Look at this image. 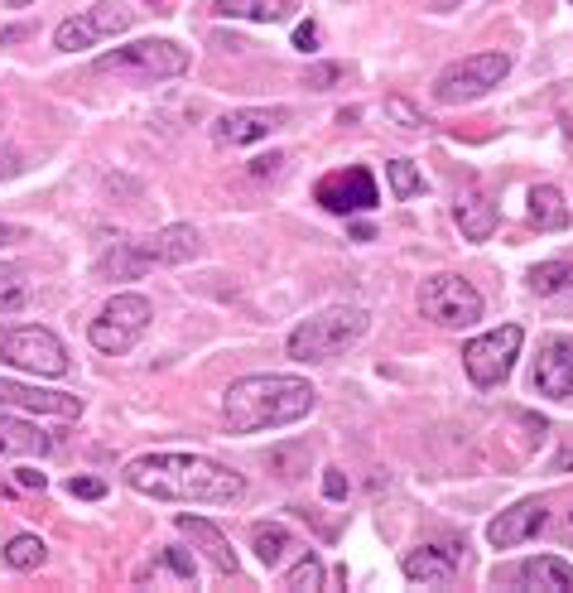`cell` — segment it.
I'll list each match as a JSON object with an SVG mask.
<instances>
[{
    "instance_id": "603a6c76",
    "label": "cell",
    "mask_w": 573,
    "mask_h": 593,
    "mask_svg": "<svg viewBox=\"0 0 573 593\" xmlns=\"http://www.w3.org/2000/svg\"><path fill=\"white\" fill-rule=\"evenodd\" d=\"M531 223L540 231H564L569 227V202L554 184H535L531 188Z\"/></svg>"
},
{
    "instance_id": "f1b7e54d",
    "label": "cell",
    "mask_w": 573,
    "mask_h": 593,
    "mask_svg": "<svg viewBox=\"0 0 573 593\" xmlns=\"http://www.w3.org/2000/svg\"><path fill=\"white\" fill-rule=\"evenodd\" d=\"M569 280H573V266H569V260H545V266L531 270V289H535V295H560Z\"/></svg>"
},
{
    "instance_id": "ac0fdd59",
    "label": "cell",
    "mask_w": 573,
    "mask_h": 593,
    "mask_svg": "<svg viewBox=\"0 0 573 593\" xmlns=\"http://www.w3.org/2000/svg\"><path fill=\"white\" fill-rule=\"evenodd\" d=\"M545 512L550 506L540 502V497H521L516 506H511V512H502L487 526V541L496 545V550H511V545H521V541H531V535L545 526Z\"/></svg>"
},
{
    "instance_id": "3957f363",
    "label": "cell",
    "mask_w": 573,
    "mask_h": 593,
    "mask_svg": "<svg viewBox=\"0 0 573 593\" xmlns=\"http://www.w3.org/2000/svg\"><path fill=\"white\" fill-rule=\"evenodd\" d=\"M372 328V314L357 309V304H333V309L308 314L299 328L289 333V357L294 362H333L343 357L352 343L366 338Z\"/></svg>"
},
{
    "instance_id": "4dcf8cb0",
    "label": "cell",
    "mask_w": 573,
    "mask_h": 593,
    "mask_svg": "<svg viewBox=\"0 0 573 593\" xmlns=\"http://www.w3.org/2000/svg\"><path fill=\"white\" fill-rule=\"evenodd\" d=\"M386 179H391V194H395V198H415L419 188H424L419 169L409 165V159H391V165H386Z\"/></svg>"
},
{
    "instance_id": "6da1fadb",
    "label": "cell",
    "mask_w": 573,
    "mask_h": 593,
    "mask_svg": "<svg viewBox=\"0 0 573 593\" xmlns=\"http://www.w3.org/2000/svg\"><path fill=\"white\" fill-rule=\"evenodd\" d=\"M126 483L145 497L188 506H231L246 497V477L208 454H145L126 463Z\"/></svg>"
},
{
    "instance_id": "d6986e66",
    "label": "cell",
    "mask_w": 573,
    "mask_h": 593,
    "mask_svg": "<svg viewBox=\"0 0 573 593\" xmlns=\"http://www.w3.org/2000/svg\"><path fill=\"white\" fill-rule=\"evenodd\" d=\"M453 217H458L467 241H487L496 231V202L482 194V188H458V202H453Z\"/></svg>"
},
{
    "instance_id": "484cf974",
    "label": "cell",
    "mask_w": 573,
    "mask_h": 593,
    "mask_svg": "<svg viewBox=\"0 0 573 593\" xmlns=\"http://www.w3.org/2000/svg\"><path fill=\"white\" fill-rule=\"evenodd\" d=\"M308 463H314V444H280L270 448V473L280 477V483H299L308 473Z\"/></svg>"
},
{
    "instance_id": "30bf717a",
    "label": "cell",
    "mask_w": 573,
    "mask_h": 593,
    "mask_svg": "<svg viewBox=\"0 0 573 593\" xmlns=\"http://www.w3.org/2000/svg\"><path fill=\"white\" fill-rule=\"evenodd\" d=\"M130 24H136V10H126L121 0H97L92 10H82V14H72V20L58 24L53 43L63 53H78V49H92V43H101V39L126 34Z\"/></svg>"
},
{
    "instance_id": "ee69618b",
    "label": "cell",
    "mask_w": 573,
    "mask_h": 593,
    "mask_svg": "<svg viewBox=\"0 0 573 593\" xmlns=\"http://www.w3.org/2000/svg\"><path fill=\"white\" fill-rule=\"evenodd\" d=\"M453 6H463V0H438V10H453Z\"/></svg>"
},
{
    "instance_id": "44dd1931",
    "label": "cell",
    "mask_w": 573,
    "mask_h": 593,
    "mask_svg": "<svg viewBox=\"0 0 573 593\" xmlns=\"http://www.w3.org/2000/svg\"><path fill=\"white\" fill-rule=\"evenodd\" d=\"M179 531L188 535L194 545H202V555H208L223 574H237V555H231V545H227V535L213 526V521H202V516H179Z\"/></svg>"
},
{
    "instance_id": "7a4b0ae2",
    "label": "cell",
    "mask_w": 573,
    "mask_h": 593,
    "mask_svg": "<svg viewBox=\"0 0 573 593\" xmlns=\"http://www.w3.org/2000/svg\"><path fill=\"white\" fill-rule=\"evenodd\" d=\"M318 405V391L304 376H285V372H260V376H241L227 386L223 396V419L231 434H260V429H280L304 419Z\"/></svg>"
},
{
    "instance_id": "836d02e7",
    "label": "cell",
    "mask_w": 573,
    "mask_h": 593,
    "mask_svg": "<svg viewBox=\"0 0 573 593\" xmlns=\"http://www.w3.org/2000/svg\"><path fill=\"white\" fill-rule=\"evenodd\" d=\"M72 497H87V502H97V497H107V483H97V477H72L68 483Z\"/></svg>"
},
{
    "instance_id": "4fadbf2b",
    "label": "cell",
    "mask_w": 573,
    "mask_h": 593,
    "mask_svg": "<svg viewBox=\"0 0 573 593\" xmlns=\"http://www.w3.org/2000/svg\"><path fill=\"white\" fill-rule=\"evenodd\" d=\"M492 584H511V589H550V593H573V564L560 555H535L521 564H502L492 574Z\"/></svg>"
},
{
    "instance_id": "7c38bea8",
    "label": "cell",
    "mask_w": 573,
    "mask_h": 593,
    "mask_svg": "<svg viewBox=\"0 0 573 593\" xmlns=\"http://www.w3.org/2000/svg\"><path fill=\"white\" fill-rule=\"evenodd\" d=\"M318 202L328 213H362V208H376L381 194H376V179H372V169H362V165H352V169H337L328 174V179L318 184Z\"/></svg>"
},
{
    "instance_id": "8fae6325",
    "label": "cell",
    "mask_w": 573,
    "mask_h": 593,
    "mask_svg": "<svg viewBox=\"0 0 573 593\" xmlns=\"http://www.w3.org/2000/svg\"><path fill=\"white\" fill-rule=\"evenodd\" d=\"M289 121V107H241V111H227L213 121V140L217 145H256V140H270L275 130Z\"/></svg>"
},
{
    "instance_id": "4316f807",
    "label": "cell",
    "mask_w": 573,
    "mask_h": 593,
    "mask_svg": "<svg viewBox=\"0 0 573 593\" xmlns=\"http://www.w3.org/2000/svg\"><path fill=\"white\" fill-rule=\"evenodd\" d=\"M49 560V545L39 541V535H14L6 545V564L10 570H39V564Z\"/></svg>"
},
{
    "instance_id": "52a82bcc",
    "label": "cell",
    "mask_w": 573,
    "mask_h": 593,
    "mask_svg": "<svg viewBox=\"0 0 573 593\" xmlns=\"http://www.w3.org/2000/svg\"><path fill=\"white\" fill-rule=\"evenodd\" d=\"M419 309H424V318H434L438 328H473L482 318V295L473 289V280L438 270L419 285Z\"/></svg>"
},
{
    "instance_id": "cb8c5ba5",
    "label": "cell",
    "mask_w": 573,
    "mask_h": 593,
    "mask_svg": "<svg viewBox=\"0 0 573 593\" xmlns=\"http://www.w3.org/2000/svg\"><path fill=\"white\" fill-rule=\"evenodd\" d=\"M145 270L150 266H145L136 241H116L107 256H97V280H136V275H145Z\"/></svg>"
},
{
    "instance_id": "83f0119b",
    "label": "cell",
    "mask_w": 573,
    "mask_h": 593,
    "mask_svg": "<svg viewBox=\"0 0 573 593\" xmlns=\"http://www.w3.org/2000/svg\"><path fill=\"white\" fill-rule=\"evenodd\" d=\"M280 589H294V593H308V589H323V564H318V555H299L285 570V579H280Z\"/></svg>"
},
{
    "instance_id": "8992f818",
    "label": "cell",
    "mask_w": 573,
    "mask_h": 593,
    "mask_svg": "<svg viewBox=\"0 0 573 593\" xmlns=\"http://www.w3.org/2000/svg\"><path fill=\"white\" fill-rule=\"evenodd\" d=\"M506 72H511V53H502V49L458 58V63H448V68L434 78V97L444 101V107H463V101H477L482 92L502 87Z\"/></svg>"
},
{
    "instance_id": "60d3db41",
    "label": "cell",
    "mask_w": 573,
    "mask_h": 593,
    "mask_svg": "<svg viewBox=\"0 0 573 593\" xmlns=\"http://www.w3.org/2000/svg\"><path fill=\"white\" fill-rule=\"evenodd\" d=\"M20 487H29V492H43V487H49V477H43V473H34V468H20Z\"/></svg>"
},
{
    "instance_id": "f6af8a7d",
    "label": "cell",
    "mask_w": 573,
    "mask_h": 593,
    "mask_svg": "<svg viewBox=\"0 0 573 593\" xmlns=\"http://www.w3.org/2000/svg\"><path fill=\"white\" fill-rule=\"evenodd\" d=\"M569 526H573V516H569Z\"/></svg>"
},
{
    "instance_id": "9a60e30c",
    "label": "cell",
    "mask_w": 573,
    "mask_h": 593,
    "mask_svg": "<svg viewBox=\"0 0 573 593\" xmlns=\"http://www.w3.org/2000/svg\"><path fill=\"white\" fill-rule=\"evenodd\" d=\"M535 391L550 401H573V338H545L535 357Z\"/></svg>"
},
{
    "instance_id": "d6a6232c",
    "label": "cell",
    "mask_w": 573,
    "mask_h": 593,
    "mask_svg": "<svg viewBox=\"0 0 573 593\" xmlns=\"http://www.w3.org/2000/svg\"><path fill=\"white\" fill-rule=\"evenodd\" d=\"M337 78H343V68H337V63H314V68L304 72V82H308V87H318V92H323V87H333Z\"/></svg>"
},
{
    "instance_id": "5bb4252c",
    "label": "cell",
    "mask_w": 573,
    "mask_h": 593,
    "mask_svg": "<svg viewBox=\"0 0 573 593\" xmlns=\"http://www.w3.org/2000/svg\"><path fill=\"white\" fill-rule=\"evenodd\" d=\"M0 411H34V415L72 419V415H82V396H68V391H43V386H24V382H6V376H0Z\"/></svg>"
},
{
    "instance_id": "d590c367",
    "label": "cell",
    "mask_w": 573,
    "mask_h": 593,
    "mask_svg": "<svg viewBox=\"0 0 573 593\" xmlns=\"http://www.w3.org/2000/svg\"><path fill=\"white\" fill-rule=\"evenodd\" d=\"M323 497H333V502L347 497V477L337 473V468H328V477H323Z\"/></svg>"
},
{
    "instance_id": "7402d4cb",
    "label": "cell",
    "mask_w": 573,
    "mask_h": 593,
    "mask_svg": "<svg viewBox=\"0 0 573 593\" xmlns=\"http://www.w3.org/2000/svg\"><path fill=\"white\" fill-rule=\"evenodd\" d=\"M213 14L251 20V24H285L294 14V0H213Z\"/></svg>"
},
{
    "instance_id": "ba28073f",
    "label": "cell",
    "mask_w": 573,
    "mask_h": 593,
    "mask_svg": "<svg viewBox=\"0 0 573 593\" xmlns=\"http://www.w3.org/2000/svg\"><path fill=\"white\" fill-rule=\"evenodd\" d=\"M150 299L145 295H116L107 309H101L92 318V328H87V338H92V347H101V353H111V357H121L130 353L140 338H145V328H150Z\"/></svg>"
},
{
    "instance_id": "f35d334b",
    "label": "cell",
    "mask_w": 573,
    "mask_h": 593,
    "mask_svg": "<svg viewBox=\"0 0 573 593\" xmlns=\"http://www.w3.org/2000/svg\"><path fill=\"white\" fill-rule=\"evenodd\" d=\"M20 241H29V231H24V227L0 223V246H20Z\"/></svg>"
},
{
    "instance_id": "7bdbcfd3",
    "label": "cell",
    "mask_w": 573,
    "mask_h": 593,
    "mask_svg": "<svg viewBox=\"0 0 573 593\" xmlns=\"http://www.w3.org/2000/svg\"><path fill=\"white\" fill-rule=\"evenodd\" d=\"M6 6H10V10H24V6H34V0H6Z\"/></svg>"
},
{
    "instance_id": "ffe728a7",
    "label": "cell",
    "mask_w": 573,
    "mask_h": 593,
    "mask_svg": "<svg viewBox=\"0 0 573 593\" xmlns=\"http://www.w3.org/2000/svg\"><path fill=\"white\" fill-rule=\"evenodd\" d=\"M0 454L10 458H43L53 454V434H43L39 425H29V419H14V415H0Z\"/></svg>"
},
{
    "instance_id": "f546056e",
    "label": "cell",
    "mask_w": 573,
    "mask_h": 593,
    "mask_svg": "<svg viewBox=\"0 0 573 593\" xmlns=\"http://www.w3.org/2000/svg\"><path fill=\"white\" fill-rule=\"evenodd\" d=\"M24 299H29L24 270H14V266H0V314H14V309H20Z\"/></svg>"
},
{
    "instance_id": "ab89813d",
    "label": "cell",
    "mask_w": 573,
    "mask_h": 593,
    "mask_svg": "<svg viewBox=\"0 0 573 593\" xmlns=\"http://www.w3.org/2000/svg\"><path fill=\"white\" fill-rule=\"evenodd\" d=\"M554 473H573V439H564V448L554 454V463H550Z\"/></svg>"
},
{
    "instance_id": "9c48e42d",
    "label": "cell",
    "mask_w": 573,
    "mask_h": 593,
    "mask_svg": "<svg viewBox=\"0 0 573 593\" xmlns=\"http://www.w3.org/2000/svg\"><path fill=\"white\" fill-rule=\"evenodd\" d=\"M521 338L525 333L516 324H506V328H492V333H482V338H473L463 347V372L473 376V386H502L511 367H516V357H521Z\"/></svg>"
},
{
    "instance_id": "5b68a950",
    "label": "cell",
    "mask_w": 573,
    "mask_h": 593,
    "mask_svg": "<svg viewBox=\"0 0 573 593\" xmlns=\"http://www.w3.org/2000/svg\"><path fill=\"white\" fill-rule=\"evenodd\" d=\"M0 362L20 367L29 376H68V347L58 333L39 324H14L0 328Z\"/></svg>"
},
{
    "instance_id": "d4e9b609",
    "label": "cell",
    "mask_w": 573,
    "mask_h": 593,
    "mask_svg": "<svg viewBox=\"0 0 573 593\" xmlns=\"http://www.w3.org/2000/svg\"><path fill=\"white\" fill-rule=\"evenodd\" d=\"M251 550L266 570H275V564H285V555L294 550V535L280 526V521H260V526L251 531Z\"/></svg>"
},
{
    "instance_id": "e575fe53",
    "label": "cell",
    "mask_w": 573,
    "mask_h": 593,
    "mask_svg": "<svg viewBox=\"0 0 573 593\" xmlns=\"http://www.w3.org/2000/svg\"><path fill=\"white\" fill-rule=\"evenodd\" d=\"M285 165H289L285 155H260V159H251V174H256V179H266V174H280Z\"/></svg>"
},
{
    "instance_id": "74e56055",
    "label": "cell",
    "mask_w": 573,
    "mask_h": 593,
    "mask_svg": "<svg viewBox=\"0 0 573 593\" xmlns=\"http://www.w3.org/2000/svg\"><path fill=\"white\" fill-rule=\"evenodd\" d=\"M159 560H165V564H169V570L179 574V579H194V560H184L179 550H165V555H159Z\"/></svg>"
},
{
    "instance_id": "1f68e13d",
    "label": "cell",
    "mask_w": 573,
    "mask_h": 593,
    "mask_svg": "<svg viewBox=\"0 0 573 593\" xmlns=\"http://www.w3.org/2000/svg\"><path fill=\"white\" fill-rule=\"evenodd\" d=\"M386 116H395V121H401L405 130H419V126H424V111L409 107L405 97H386Z\"/></svg>"
},
{
    "instance_id": "b9f144b4",
    "label": "cell",
    "mask_w": 573,
    "mask_h": 593,
    "mask_svg": "<svg viewBox=\"0 0 573 593\" xmlns=\"http://www.w3.org/2000/svg\"><path fill=\"white\" fill-rule=\"evenodd\" d=\"M24 165H20V159H14V155H0V179H14V174H20Z\"/></svg>"
},
{
    "instance_id": "277c9868",
    "label": "cell",
    "mask_w": 573,
    "mask_h": 593,
    "mask_svg": "<svg viewBox=\"0 0 573 593\" xmlns=\"http://www.w3.org/2000/svg\"><path fill=\"white\" fill-rule=\"evenodd\" d=\"M97 72H116L130 82H165L188 72V49H179L174 39H140L126 49H111L97 58Z\"/></svg>"
},
{
    "instance_id": "e0dca14e",
    "label": "cell",
    "mask_w": 573,
    "mask_h": 593,
    "mask_svg": "<svg viewBox=\"0 0 573 593\" xmlns=\"http://www.w3.org/2000/svg\"><path fill=\"white\" fill-rule=\"evenodd\" d=\"M458 560H463V550H453V545H419L405 555V579L424 589H448L458 579Z\"/></svg>"
},
{
    "instance_id": "2e32d148",
    "label": "cell",
    "mask_w": 573,
    "mask_h": 593,
    "mask_svg": "<svg viewBox=\"0 0 573 593\" xmlns=\"http://www.w3.org/2000/svg\"><path fill=\"white\" fill-rule=\"evenodd\" d=\"M140 256H145V266H188L198 251H202V241H198V231L194 227H184V223H174V227H159L155 237H140Z\"/></svg>"
},
{
    "instance_id": "8d00e7d4",
    "label": "cell",
    "mask_w": 573,
    "mask_h": 593,
    "mask_svg": "<svg viewBox=\"0 0 573 593\" xmlns=\"http://www.w3.org/2000/svg\"><path fill=\"white\" fill-rule=\"evenodd\" d=\"M294 49H318V24L314 20H308V24H299V29H294Z\"/></svg>"
}]
</instances>
